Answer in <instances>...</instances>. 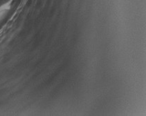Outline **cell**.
Here are the masks:
<instances>
[{
    "mask_svg": "<svg viewBox=\"0 0 146 116\" xmlns=\"http://www.w3.org/2000/svg\"><path fill=\"white\" fill-rule=\"evenodd\" d=\"M5 10H6V9H1L0 10V19L1 18V17H2V15L3 14H4V11H5Z\"/></svg>",
    "mask_w": 146,
    "mask_h": 116,
    "instance_id": "6da1fadb",
    "label": "cell"
}]
</instances>
